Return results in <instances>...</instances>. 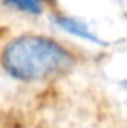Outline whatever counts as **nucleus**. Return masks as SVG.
<instances>
[{
	"mask_svg": "<svg viewBox=\"0 0 127 128\" xmlns=\"http://www.w3.org/2000/svg\"><path fill=\"white\" fill-rule=\"evenodd\" d=\"M55 21H57L59 26H62L65 31L72 32V34L80 36V38H85V39H90V41H93V42H99L98 38H95V36L86 29V26L83 24V23H78V21L70 20V18H64V16H59Z\"/></svg>",
	"mask_w": 127,
	"mask_h": 128,
	"instance_id": "nucleus-2",
	"label": "nucleus"
},
{
	"mask_svg": "<svg viewBox=\"0 0 127 128\" xmlns=\"http://www.w3.org/2000/svg\"><path fill=\"white\" fill-rule=\"evenodd\" d=\"M8 3L29 13H39L42 8V0H8Z\"/></svg>",
	"mask_w": 127,
	"mask_h": 128,
	"instance_id": "nucleus-3",
	"label": "nucleus"
},
{
	"mask_svg": "<svg viewBox=\"0 0 127 128\" xmlns=\"http://www.w3.org/2000/svg\"><path fill=\"white\" fill-rule=\"evenodd\" d=\"M73 58L65 49L51 39L23 36L7 46L3 66L21 80H41L65 72Z\"/></svg>",
	"mask_w": 127,
	"mask_h": 128,
	"instance_id": "nucleus-1",
	"label": "nucleus"
}]
</instances>
